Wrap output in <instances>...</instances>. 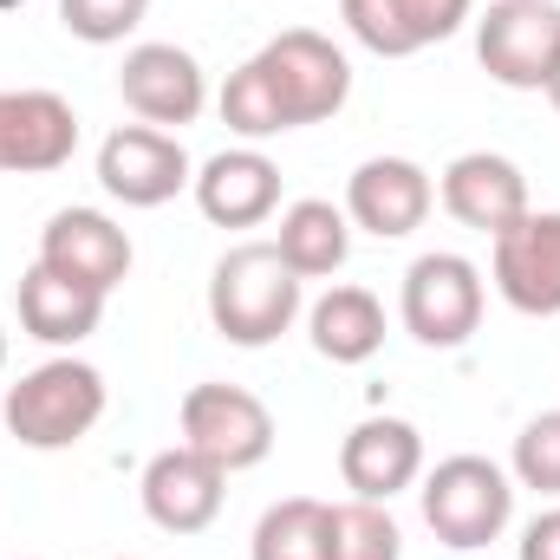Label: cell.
Masks as SVG:
<instances>
[{
    "label": "cell",
    "instance_id": "6da1fadb",
    "mask_svg": "<svg viewBox=\"0 0 560 560\" xmlns=\"http://www.w3.org/2000/svg\"><path fill=\"white\" fill-rule=\"evenodd\" d=\"M300 313H306V280L280 261L275 242H235L209 268V326L242 352L275 346L280 332H293Z\"/></svg>",
    "mask_w": 560,
    "mask_h": 560
},
{
    "label": "cell",
    "instance_id": "7a4b0ae2",
    "mask_svg": "<svg viewBox=\"0 0 560 560\" xmlns=\"http://www.w3.org/2000/svg\"><path fill=\"white\" fill-rule=\"evenodd\" d=\"M105 405H112L105 372H98L92 359L59 352V359L20 372V378L7 385L0 423H7L13 443H26V450H72V443H85V436L98 430Z\"/></svg>",
    "mask_w": 560,
    "mask_h": 560
},
{
    "label": "cell",
    "instance_id": "3957f363",
    "mask_svg": "<svg viewBox=\"0 0 560 560\" xmlns=\"http://www.w3.org/2000/svg\"><path fill=\"white\" fill-rule=\"evenodd\" d=\"M418 509H423V528L443 548L476 555V548H489V541L509 535V522H515V476L502 463L476 456V450L443 456L436 469H423Z\"/></svg>",
    "mask_w": 560,
    "mask_h": 560
},
{
    "label": "cell",
    "instance_id": "277c9868",
    "mask_svg": "<svg viewBox=\"0 0 560 560\" xmlns=\"http://www.w3.org/2000/svg\"><path fill=\"white\" fill-rule=\"evenodd\" d=\"M482 300H489V287H482V268H476L469 255L430 248V255H418V261L405 268L398 319H405V332H411L418 346H430V352H456V346L476 339Z\"/></svg>",
    "mask_w": 560,
    "mask_h": 560
},
{
    "label": "cell",
    "instance_id": "5b68a950",
    "mask_svg": "<svg viewBox=\"0 0 560 560\" xmlns=\"http://www.w3.org/2000/svg\"><path fill=\"white\" fill-rule=\"evenodd\" d=\"M176 430L189 450H202L215 469L242 476V469H261L275 456V411L248 392V385H189L183 405H176Z\"/></svg>",
    "mask_w": 560,
    "mask_h": 560
},
{
    "label": "cell",
    "instance_id": "8992f818",
    "mask_svg": "<svg viewBox=\"0 0 560 560\" xmlns=\"http://www.w3.org/2000/svg\"><path fill=\"white\" fill-rule=\"evenodd\" d=\"M255 59H261V72H268V85H275V98H280V112H287L293 131L339 118L346 98H352V59L326 33H313V26L275 33Z\"/></svg>",
    "mask_w": 560,
    "mask_h": 560
},
{
    "label": "cell",
    "instance_id": "52a82bcc",
    "mask_svg": "<svg viewBox=\"0 0 560 560\" xmlns=\"http://www.w3.org/2000/svg\"><path fill=\"white\" fill-rule=\"evenodd\" d=\"M560 52V0H489L476 13V59L509 92H541Z\"/></svg>",
    "mask_w": 560,
    "mask_h": 560
},
{
    "label": "cell",
    "instance_id": "ba28073f",
    "mask_svg": "<svg viewBox=\"0 0 560 560\" xmlns=\"http://www.w3.org/2000/svg\"><path fill=\"white\" fill-rule=\"evenodd\" d=\"M118 98L138 125L156 131H183L209 112V72L189 46L176 39H138L118 66Z\"/></svg>",
    "mask_w": 560,
    "mask_h": 560
},
{
    "label": "cell",
    "instance_id": "9c48e42d",
    "mask_svg": "<svg viewBox=\"0 0 560 560\" xmlns=\"http://www.w3.org/2000/svg\"><path fill=\"white\" fill-rule=\"evenodd\" d=\"M196 183V163L176 131L156 125H118L98 143V189L125 209H163Z\"/></svg>",
    "mask_w": 560,
    "mask_h": 560
},
{
    "label": "cell",
    "instance_id": "30bf717a",
    "mask_svg": "<svg viewBox=\"0 0 560 560\" xmlns=\"http://www.w3.org/2000/svg\"><path fill=\"white\" fill-rule=\"evenodd\" d=\"M346 222L365 229L372 242H405L418 235L436 209V183L418 156H365L346 183Z\"/></svg>",
    "mask_w": 560,
    "mask_h": 560
},
{
    "label": "cell",
    "instance_id": "8fae6325",
    "mask_svg": "<svg viewBox=\"0 0 560 560\" xmlns=\"http://www.w3.org/2000/svg\"><path fill=\"white\" fill-rule=\"evenodd\" d=\"M138 495H143V515L163 535H202V528H215V515L229 502V469H215L202 450H189L176 436L170 450H156L143 463Z\"/></svg>",
    "mask_w": 560,
    "mask_h": 560
},
{
    "label": "cell",
    "instance_id": "7c38bea8",
    "mask_svg": "<svg viewBox=\"0 0 560 560\" xmlns=\"http://www.w3.org/2000/svg\"><path fill=\"white\" fill-rule=\"evenodd\" d=\"M489 280H495V293L515 313L555 319L560 313V209H528L515 229H502L489 242Z\"/></svg>",
    "mask_w": 560,
    "mask_h": 560
},
{
    "label": "cell",
    "instance_id": "4fadbf2b",
    "mask_svg": "<svg viewBox=\"0 0 560 560\" xmlns=\"http://www.w3.org/2000/svg\"><path fill=\"white\" fill-rule=\"evenodd\" d=\"M33 261H46L52 275L79 280V287H92V293H118L125 280H131V261H138V248H131V235H125V222H112L105 209H59L46 229H39V255Z\"/></svg>",
    "mask_w": 560,
    "mask_h": 560
},
{
    "label": "cell",
    "instance_id": "5bb4252c",
    "mask_svg": "<svg viewBox=\"0 0 560 560\" xmlns=\"http://www.w3.org/2000/svg\"><path fill=\"white\" fill-rule=\"evenodd\" d=\"M436 202H443L463 229H476V235H489V242H495L502 229H515V222L535 209L522 163L502 156V150H463V156H450L443 176H436Z\"/></svg>",
    "mask_w": 560,
    "mask_h": 560
},
{
    "label": "cell",
    "instance_id": "9a60e30c",
    "mask_svg": "<svg viewBox=\"0 0 560 560\" xmlns=\"http://www.w3.org/2000/svg\"><path fill=\"white\" fill-rule=\"evenodd\" d=\"M189 196L215 229H261L280 215V163L261 143H229L209 163H196Z\"/></svg>",
    "mask_w": 560,
    "mask_h": 560
},
{
    "label": "cell",
    "instance_id": "2e32d148",
    "mask_svg": "<svg viewBox=\"0 0 560 560\" xmlns=\"http://www.w3.org/2000/svg\"><path fill=\"white\" fill-rule=\"evenodd\" d=\"M339 482L359 502H392L423 482V430L411 418H359L339 443Z\"/></svg>",
    "mask_w": 560,
    "mask_h": 560
},
{
    "label": "cell",
    "instance_id": "e0dca14e",
    "mask_svg": "<svg viewBox=\"0 0 560 560\" xmlns=\"http://www.w3.org/2000/svg\"><path fill=\"white\" fill-rule=\"evenodd\" d=\"M346 33L378 59H411L476 20V0H339Z\"/></svg>",
    "mask_w": 560,
    "mask_h": 560
},
{
    "label": "cell",
    "instance_id": "ac0fdd59",
    "mask_svg": "<svg viewBox=\"0 0 560 560\" xmlns=\"http://www.w3.org/2000/svg\"><path fill=\"white\" fill-rule=\"evenodd\" d=\"M72 150H79V112L59 92L46 85L0 92V170L46 176V170H66Z\"/></svg>",
    "mask_w": 560,
    "mask_h": 560
},
{
    "label": "cell",
    "instance_id": "d6986e66",
    "mask_svg": "<svg viewBox=\"0 0 560 560\" xmlns=\"http://www.w3.org/2000/svg\"><path fill=\"white\" fill-rule=\"evenodd\" d=\"M13 306H20V332L39 339V346H52V352L85 346V339L98 332V319H105V293H92V287H79V280L52 275L46 261H33V268L20 275Z\"/></svg>",
    "mask_w": 560,
    "mask_h": 560
},
{
    "label": "cell",
    "instance_id": "ffe728a7",
    "mask_svg": "<svg viewBox=\"0 0 560 560\" xmlns=\"http://www.w3.org/2000/svg\"><path fill=\"white\" fill-rule=\"evenodd\" d=\"M306 339L319 359L332 365H365L378 359L385 346V306L372 287H326L313 306H306Z\"/></svg>",
    "mask_w": 560,
    "mask_h": 560
},
{
    "label": "cell",
    "instance_id": "44dd1931",
    "mask_svg": "<svg viewBox=\"0 0 560 560\" xmlns=\"http://www.w3.org/2000/svg\"><path fill=\"white\" fill-rule=\"evenodd\" d=\"M275 248H280V261H287L300 280H326V275H339L346 255H352V222H346L339 202H326V196H300V202L280 209Z\"/></svg>",
    "mask_w": 560,
    "mask_h": 560
},
{
    "label": "cell",
    "instance_id": "7402d4cb",
    "mask_svg": "<svg viewBox=\"0 0 560 560\" xmlns=\"http://www.w3.org/2000/svg\"><path fill=\"white\" fill-rule=\"evenodd\" d=\"M248 560H332V502L287 495L275 509H261Z\"/></svg>",
    "mask_w": 560,
    "mask_h": 560
},
{
    "label": "cell",
    "instance_id": "603a6c76",
    "mask_svg": "<svg viewBox=\"0 0 560 560\" xmlns=\"http://www.w3.org/2000/svg\"><path fill=\"white\" fill-rule=\"evenodd\" d=\"M215 112H222V125L242 143H268V138H287V131H293L287 112H280V98H275V85H268V72H261V59H242V66L222 79Z\"/></svg>",
    "mask_w": 560,
    "mask_h": 560
},
{
    "label": "cell",
    "instance_id": "cb8c5ba5",
    "mask_svg": "<svg viewBox=\"0 0 560 560\" xmlns=\"http://www.w3.org/2000/svg\"><path fill=\"white\" fill-rule=\"evenodd\" d=\"M332 560H405V528L392 502H332Z\"/></svg>",
    "mask_w": 560,
    "mask_h": 560
},
{
    "label": "cell",
    "instance_id": "d4e9b609",
    "mask_svg": "<svg viewBox=\"0 0 560 560\" xmlns=\"http://www.w3.org/2000/svg\"><path fill=\"white\" fill-rule=\"evenodd\" d=\"M509 476H515V489L560 495V411H541V418L522 423L515 456H509Z\"/></svg>",
    "mask_w": 560,
    "mask_h": 560
},
{
    "label": "cell",
    "instance_id": "484cf974",
    "mask_svg": "<svg viewBox=\"0 0 560 560\" xmlns=\"http://www.w3.org/2000/svg\"><path fill=\"white\" fill-rule=\"evenodd\" d=\"M143 13H150V0H59L66 33L85 46H125L143 26Z\"/></svg>",
    "mask_w": 560,
    "mask_h": 560
},
{
    "label": "cell",
    "instance_id": "4316f807",
    "mask_svg": "<svg viewBox=\"0 0 560 560\" xmlns=\"http://www.w3.org/2000/svg\"><path fill=\"white\" fill-rule=\"evenodd\" d=\"M515 560H560V509H541V515L522 528Z\"/></svg>",
    "mask_w": 560,
    "mask_h": 560
},
{
    "label": "cell",
    "instance_id": "83f0119b",
    "mask_svg": "<svg viewBox=\"0 0 560 560\" xmlns=\"http://www.w3.org/2000/svg\"><path fill=\"white\" fill-rule=\"evenodd\" d=\"M541 92H548V105L560 112V52H555V72H548V85H541Z\"/></svg>",
    "mask_w": 560,
    "mask_h": 560
},
{
    "label": "cell",
    "instance_id": "f1b7e54d",
    "mask_svg": "<svg viewBox=\"0 0 560 560\" xmlns=\"http://www.w3.org/2000/svg\"><path fill=\"white\" fill-rule=\"evenodd\" d=\"M0 372H7V326H0Z\"/></svg>",
    "mask_w": 560,
    "mask_h": 560
},
{
    "label": "cell",
    "instance_id": "f546056e",
    "mask_svg": "<svg viewBox=\"0 0 560 560\" xmlns=\"http://www.w3.org/2000/svg\"><path fill=\"white\" fill-rule=\"evenodd\" d=\"M13 7H26V0H0V13H13Z\"/></svg>",
    "mask_w": 560,
    "mask_h": 560
}]
</instances>
